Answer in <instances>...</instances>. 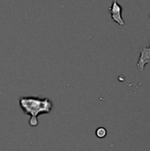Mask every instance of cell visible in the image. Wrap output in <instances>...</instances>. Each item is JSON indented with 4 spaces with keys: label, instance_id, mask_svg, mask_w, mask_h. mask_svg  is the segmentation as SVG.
<instances>
[{
    "label": "cell",
    "instance_id": "obj_4",
    "mask_svg": "<svg viewBox=\"0 0 150 151\" xmlns=\"http://www.w3.org/2000/svg\"><path fill=\"white\" fill-rule=\"evenodd\" d=\"M95 134L98 138H104L107 134V131L104 127H99V128H97Z\"/></svg>",
    "mask_w": 150,
    "mask_h": 151
},
{
    "label": "cell",
    "instance_id": "obj_2",
    "mask_svg": "<svg viewBox=\"0 0 150 151\" xmlns=\"http://www.w3.org/2000/svg\"><path fill=\"white\" fill-rule=\"evenodd\" d=\"M109 12L111 15V19L116 23H118L121 27L125 26L126 23L122 18V6L118 3L117 0H113V3L109 9Z\"/></svg>",
    "mask_w": 150,
    "mask_h": 151
},
{
    "label": "cell",
    "instance_id": "obj_3",
    "mask_svg": "<svg viewBox=\"0 0 150 151\" xmlns=\"http://www.w3.org/2000/svg\"><path fill=\"white\" fill-rule=\"evenodd\" d=\"M149 63H150V46L149 47H142L141 50V56L137 63V67L141 72L143 73L145 65Z\"/></svg>",
    "mask_w": 150,
    "mask_h": 151
},
{
    "label": "cell",
    "instance_id": "obj_1",
    "mask_svg": "<svg viewBox=\"0 0 150 151\" xmlns=\"http://www.w3.org/2000/svg\"><path fill=\"white\" fill-rule=\"evenodd\" d=\"M19 105L25 114L29 115V125L33 127L38 125L40 114H48L51 111L53 104L49 98L23 96L19 99Z\"/></svg>",
    "mask_w": 150,
    "mask_h": 151
}]
</instances>
